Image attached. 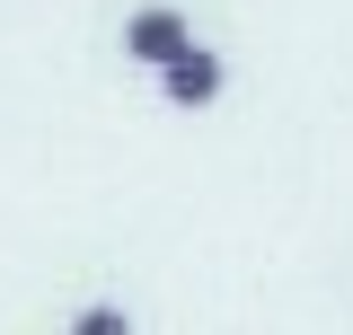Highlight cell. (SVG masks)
Instances as JSON below:
<instances>
[{"instance_id":"cell-1","label":"cell","mask_w":353,"mask_h":335,"mask_svg":"<svg viewBox=\"0 0 353 335\" xmlns=\"http://www.w3.org/2000/svg\"><path fill=\"white\" fill-rule=\"evenodd\" d=\"M185 44H194V27H185V9H168V0H150V9H132V18H124V62L168 71Z\"/></svg>"},{"instance_id":"cell-2","label":"cell","mask_w":353,"mask_h":335,"mask_svg":"<svg viewBox=\"0 0 353 335\" xmlns=\"http://www.w3.org/2000/svg\"><path fill=\"white\" fill-rule=\"evenodd\" d=\"M221 80H230V71H221V53H212V44H185L168 71H159L168 106H212V97H221Z\"/></svg>"},{"instance_id":"cell-3","label":"cell","mask_w":353,"mask_h":335,"mask_svg":"<svg viewBox=\"0 0 353 335\" xmlns=\"http://www.w3.org/2000/svg\"><path fill=\"white\" fill-rule=\"evenodd\" d=\"M71 335H132V318L115 309V300H88L80 318H71Z\"/></svg>"}]
</instances>
